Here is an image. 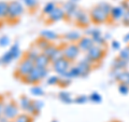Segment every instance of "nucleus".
<instances>
[{
	"mask_svg": "<svg viewBox=\"0 0 129 122\" xmlns=\"http://www.w3.org/2000/svg\"><path fill=\"white\" fill-rule=\"evenodd\" d=\"M58 99L61 101V103L66 104V105H70L72 103H74V98L72 97L71 93L67 92V91H61L58 93Z\"/></svg>",
	"mask_w": 129,
	"mask_h": 122,
	"instance_id": "21",
	"label": "nucleus"
},
{
	"mask_svg": "<svg viewBox=\"0 0 129 122\" xmlns=\"http://www.w3.org/2000/svg\"><path fill=\"white\" fill-rule=\"evenodd\" d=\"M120 6L123 7V9L125 11H129V2L128 1H123L122 3H120Z\"/></svg>",
	"mask_w": 129,
	"mask_h": 122,
	"instance_id": "46",
	"label": "nucleus"
},
{
	"mask_svg": "<svg viewBox=\"0 0 129 122\" xmlns=\"http://www.w3.org/2000/svg\"><path fill=\"white\" fill-rule=\"evenodd\" d=\"M62 19H66V14H64L62 7H59V6L56 7V9L48 16H46V23L47 24L57 23V22L62 21Z\"/></svg>",
	"mask_w": 129,
	"mask_h": 122,
	"instance_id": "12",
	"label": "nucleus"
},
{
	"mask_svg": "<svg viewBox=\"0 0 129 122\" xmlns=\"http://www.w3.org/2000/svg\"><path fill=\"white\" fill-rule=\"evenodd\" d=\"M88 99L94 104H100L102 101V96L98 92H92L90 95H88Z\"/></svg>",
	"mask_w": 129,
	"mask_h": 122,
	"instance_id": "33",
	"label": "nucleus"
},
{
	"mask_svg": "<svg viewBox=\"0 0 129 122\" xmlns=\"http://www.w3.org/2000/svg\"><path fill=\"white\" fill-rule=\"evenodd\" d=\"M111 48L114 51H120V42L117 41V40H113L111 42Z\"/></svg>",
	"mask_w": 129,
	"mask_h": 122,
	"instance_id": "43",
	"label": "nucleus"
},
{
	"mask_svg": "<svg viewBox=\"0 0 129 122\" xmlns=\"http://www.w3.org/2000/svg\"><path fill=\"white\" fill-rule=\"evenodd\" d=\"M51 122H58V121H57V120H52Z\"/></svg>",
	"mask_w": 129,
	"mask_h": 122,
	"instance_id": "51",
	"label": "nucleus"
},
{
	"mask_svg": "<svg viewBox=\"0 0 129 122\" xmlns=\"http://www.w3.org/2000/svg\"><path fill=\"white\" fill-rule=\"evenodd\" d=\"M71 66H72V62H70L69 59H67L64 57L55 63H52V68L56 72V75H58L59 77H63L66 75Z\"/></svg>",
	"mask_w": 129,
	"mask_h": 122,
	"instance_id": "9",
	"label": "nucleus"
},
{
	"mask_svg": "<svg viewBox=\"0 0 129 122\" xmlns=\"http://www.w3.org/2000/svg\"><path fill=\"white\" fill-rule=\"evenodd\" d=\"M3 107H5V101L0 97V118L3 117Z\"/></svg>",
	"mask_w": 129,
	"mask_h": 122,
	"instance_id": "45",
	"label": "nucleus"
},
{
	"mask_svg": "<svg viewBox=\"0 0 129 122\" xmlns=\"http://www.w3.org/2000/svg\"><path fill=\"white\" fill-rule=\"evenodd\" d=\"M128 63L129 62H126V60L119 58L117 56V57L114 58L112 62V69H116V70H126Z\"/></svg>",
	"mask_w": 129,
	"mask_h": 122,
	"instance_id": "20",
	"label": "nucleus"
},
{
	"mask_svg": "<svg viewBox=\"0 0 129 122\" xmlns=\"http://www.w3.org/2000/svg\"><path fill=\"white\" fill-rule=\"evenodd\" d=\"M30 93L34 96H42V95H44V90L41 87H40V85L36 84V85H32V87H31Z\"/></svg>",
	"mask_w": 129,
	"mask_h": 122,
	"instance_id": "34",
	"label": "nucleus"
},
{
	"mask_svg": "<svg viewBox=\"0 0 129 122\" xmlns=\"http://www.w3.org/2000/svg\"><path fill=\"white\" fill-rule=\"evenodd\" d=\"M32 104H34V106L36 108V111L38 112V115H40V112H41L42 108L44 106V103L42 100H39V99H32Z\"/></svg>",
	"mask_w": 129,
	"mask_h": 122,
	"instance_id": "38",
	"label": "nucleus"
},
{
	"mask_svg": "<svg viewBox=\"0 0 129 122\" xmlns=\"http://www.w3.org/2000/svg\"><path fill=\"white\" fill-rule=\"evenodd\" d=\"M122 23L124 24L125 26H128L129 27V11H126L125 12V14L122 18Z\"/></svg>",
	"mask_w": 129,
	"mask_h": 122,
	"instance_id": "44",
	"label": "nucleus"
},
{
	"mask_svg": "<svg viewBox=\"0 0 129 122\" xmlns=\"http://www.w3.org/2000/svg\"><path fill=\"white\" fill-rule=\"evenodd\" d=\"M23 5L31 11H36L39 6V0H23Z\"/></svg>",
	"mask_w": 129,
	"mask_h": 122,
	"instance_id": "32",
	"label": "nucleus"
},
{
	"mask_svg": "<svg viewBox=\"0 0 129 122\" xmlns=\"http://www.w3.org/2000/svg\"><path fill=\"white\" fill-rule=\"evenodd\" d=\"M89 16H90V21L95 25H101L110 21V15L107 14L101 8H99L98 6L92 7L89 11Z\"/></svg>",
	"mask_w": 129,
	"mask_h": 122,
	"instance_id": "4",
	"label": "nucleus"
},
{
	"mask_svg": "<svg viewBox=\"0 0 129 122\" xmlns=\"http://www.w3.org/2000/svg\"><path fill=\"white\" fill-rule=\"evenodd\" d=\"M115 80L118 81V83H124L129 85V71L128 70H122L118 72V75L116 76Z\"/></svg>",
	"mask_w": 129,
	"mask_h": 122,
	"instance_id": "25",
	"label": "nucleus"
},
{
	"mask_svg": "<svg viewBox=\"0 0 129 122\" xmlns=\"http://www.w3.org/2000/svg\"><path fill=\"white\" fill-rule=\"evenodd\" d=\"M75 66L78 67L79 72H80V77H82V78H86V77L90 74V71L92 70V64L88 62L86 58L81 59Z\"/></svg>",
	"mask_w": 129,
	"mask_h": 122,
	"instance_id": "13",
	"label": "nucleus"
},
{
	"mask_svg": "<svg viewBox=\"0 0 129 122\" xmlns=\"http://www.w3.org/2000/svg\"><path fill=\"white\" fill-rule=\"evenodd\" d=\"M52 65L51 62V58L47 57V56L44 54V53H40L37 58L35 59V66L36 67H40V68H48V66Z\"/></svg>",
	"mask_w": 129,
	"mask_h": 122,
	"instance_id": "16",
	"label": "nucleus"
},
{
	"mask_svg": "<svg viewBox=\"0 0 129 122\" xmlns=\"http://www.w3.org/2000/svg\"><path fill=\"white\" fill-rule=\"evenodd\" d=\"M63 77H67V78H69L71 80H73L75 78H78V77H80V72H79L78 67H76L75 65H74V66H71L70 69L67 71V74L64 75Z\"/></svg>",
	"mask_w": 129,
	"mask_h": 122,
	"instance_id": "30",
	"label": "nucleus"
},
{
	"mask_svg": "<svg viewBox=\"0 0 129 122\" xmlns=\"http://www.w3.org/2000/svg\"><path fill=\"white\" fill-rule=\"evenodd\" d=\"M104 56H106V49H104V47L95 44L89 51L86 52L85 58L91 64H97L101 62L104 58Z\"/></svg>",
	"mask_w": 129,
	"mask_h": 122,
	"instance_id": "5",
	"label": "nucleus"
},
{
	"mask_svg": "<svg viewBox=\"0 0 129 122\" xmlns=\"http://www.w3.org/2000/svg\"><path fill=\"white\" fill-rule=\"evenodd\" d=\"M51 43H52V42L47 41L46 39H44V38H42V37H40V36H39V38H37V40L35 41V44H34V46L37 48L39 51L43 52L47 47H50V46H51Z\"/></svg>",
	"mask_w": 129,
	"mask_h": 122,
	"instance_id": "22",
	"label": "nucleus"
},
{
	"mask_svg": "<svg viewBox=\"0 0 129 122\" xmlns=\"http://www.w3.org/2000/svg\"><path fill=\"white\" fill-rule=\"evenodd\" d=\"M97 6H98L99 8H101V9H102L104 12H106L107 14L110 15L111 10H112V7H113V6L110 5V3H108V2H106V1H101V2L97 3Z\"/></svg>",
	"mask_w": 129,
	"mask_h": 122,
	"instance_id": "37",
	"label": "nucleus"
},
{
	"mask_svg": "<svg viewBox=\"0 0 129 122\" xmlns=\"http://www.w3.org/2000/svg\"><path fill=\"white\" fill-rule=\"evenodd\" d=\"M13 60H15L14 56L9 50L6 51L5 53L0 56V62H1V65H9V64H11L12 62H13Z\"/></svg>",
	"mask_w": 129,
	"mask_h": 122,
	"instance_id": "28",
	"label": "nucleus"
},
{
	"mask_svg": "<svg viewBox=\"0 0 129 122\" xmlns=\"http://www.w3.org/2000/svg\"><path fill=\"white\" fill-rule=\"evenodd\" d=\"M40 37L46 39L47 41H50V42L57 41V40L60 38L57 32H55L54 30H51V29H44V30H42L41 32H40Z\"/></svg>",
	"mask_w": 129,
	"mask_h": 122,
	"instance_id": "17",
	"label": "nucleus"
},
{
	"mask_svg": "<svg viewBox=\"0 0 129 122\" xmlns=\"http://www.w3.org/2000/svg\"><path fill=\"white\" fill-rule=\"evenodd\" d=\"M9 51L11 52L12 54H13L14 59H18L19 57H21V55H22L21 48H19V44L17 42H15V43L12 44V46L10 47V49H9Z\"/></svg>",
	"mask_w": 129,
	"mask_h": 122,
	"instance_id": "29",
	"label": "nucleus"
},
{
	"mask_svg": "<svg viewBox=\"0 0 129 122\" xmlns=\"http://www.w3.org/2000/svg\"><path fill=\"white\" fill-rule=\"evenodd\" d=\"M56 7H57V3H56L55 1H50V2H46L45 5H44L43 9H42V14L45 15V16H48L52 12H53Z\"/></svg>",
	"mask_w": 129,
	"mask_h": 122,
	"instance_id": "26",
	"label": "nucleus"
},
{
	"mask_svg": "<svg viewBox=\"0 0 129 122\" xmlns=\"http://www.w3.org/2000/svg\"><path fill=\"white\" fill-rule=\"evenodd\" d=\"M117 90H118V92H119V94H122V95H125V96H126L128 93H129V85L124 84V83H119V84H118Z\"/></svg>",
	"mask_w": 129,
	"mask_h": 122,
	"instance_id": "39",
	"label": "nucleus"
},
{
	"mask_svg": "<svg viewBox=\"0 0 129 122\" xmlns=\"http://www.w3.org/2000/svg\"><path fill=\"white\" fill-rule=\"evenodd\" d=\"M62 51H63V56L64 58L69 59L70 62H74L80 56L81 54V50L78 46V43H67L62 47Z\"/></svg>",
	"mask_w": 129,
	"mask_h": 122,
	"instance_id": "8",
	"label": "nucleus"
},
{
	"mask_svg": "<svg viewBox=\"0 0 129 122\" xmlns=\"http://www.w3.org/2000/svg\"><path fill=\"white\" fill-rule=\"evenodd\" d=\"M82 37H83V36L81 35L79 31L71 30L69 32H67V34H64L63 39L66 40V41H68V43H78L79 40Z\"/></svg>",
	"mask_w": 129,
	"mask_h": 122,
	"instance_id": "18",
	"label": "nucleus"
},
{
	"mask_svg": "<svg viewBox=\"0 0 129 122\" xmlns=\"http://www.w3.org/2000/svg\"><path fill=\"white\" fill-rule=\"evenodd\" d=\"M125 11L123 9L122 6H113L112 7V10H111V13H110V21L113 23H117L119 21H122L123 16L125 14Z\"/></svg>",
	"mask_w": 129,
	"mask_h": 122,
	"instance_id": "14",
	"label": "nucleus"
},
{
	"mask_svg": "<svg viewBox=\"0 0 129 122\" xmlns=\"http://www.w3.org/2000/svg\"><path fill=\"white\" fill-rule=\"evenodd\" d=\"M110 122H120V121H118V120H113V121H110Z\"/></svg>",
	"mask_w": 129,
	"mask_h": 122,
	"instance_id": "49",
	"label": "nucleus"
},
{
	"mask_svg": "<svg viewBox=\"0 0 129 122\" xmlns=\"http://www.w3.org/2000/svg\"><path fill=\"white\" fill-rule=\"evenodd\" d=\"M89 100L88 99V96L87 95H79L74 98V103L75 104H79V105H82V104H85Z\"/></svg>",
	"mask_w": 129,
	"mask_h": 122,
	"instance_id": "41",
	"label": "nucleus"
},
{
	"mask_svg": "<svg viewBox=\"0 0 129 122\" xmlns=\"http://www.w3.org/2000/svg\"><path fill=\"white\" fill-rule=\"evenodd\" d=\"M70 1H73V2H75V3H76L78 1H80V0H70Z\"/></svg>",
	"mask_w": 129,
	"mask_h": 122,
	"instance_id": "48",
	"label": "nucleus"
},
{
	"mask_svg": "<svg viewBox=\"0 0 129 122\" xmlns=\"http://www.w3.org/2000/svg\"><path fill=\"white\" fill-rule=\"evenodd\" d=\"M41 53L37 48H36L35 46H32L29 50H28L25 54H24V57H26V58H28V59H31V60H34L35 62V59L37 58V56Z\"/></svg>",
	"mask_w": 129,
	"mask_h": 122,
	"instance_id": "27",
	"label": "nucleus"
},
{
	"mask_svg": "<svg viewBox=\"0 0 129 122\" xmlns=\"http://www.w3.org/2000/svg\"><path fill=\"white\" fill-rule=\"evenodd\" d=\"M19 106L15 100H10L5 103L3 107V117L8 120H15L16 117L19 115Z\"/></svg>",
	"mask_w": 129,
	"mask_h": 122,
	"instance_id": "6",
	"label": "nucleus"
},
{
	"mask_svg": "<svg viewBox=\"0 0 129 122\" xmlns=\"http://www.w3.org/2000/svg\"><path fill=\"white\" fill-rule=\"evenodd\" d=\"M31 103H32V99H30L27 95H22L21 97H19L18 101H17V104H18V106H19V109L23 110L24 112H27L28 108L30 107Z\"/></svg>",
	"mask_w": 129,
	"mask_h": 122,
	"instance_id": "19",
	"label": "nucleus"
},
{
	"mask_svg": "<svg viewBox=\"0 0 129 122\" xmlns=\"http://www.w3.org/2000/svg\"><path fill=\"white\" fill-rule=\"evenodd\" d=\"M78 46L80 48L81 52H85L86 53V52H88L95 46V42H94V40H92L90 37H88V36H83V37L79 40Z\"/></svg>",
	"mask_w": 129,
	"mask_h": 122,
	"instance_id": "15",
	"label": "nucleus"
},
{
	"mask_svg": "<svg viewBox=\"0 0 129 122\" xmlns=\"http://www.w3.org/2000/svg\"><path fill=\"white\" fill-rule=\"evenodd\" d=\"M118 57L126 60V62H129V46L120 49V51L118 53Z\"/></svg>",
	"mask_w": 129,
	"mask_h": 122,
	"instance_id": "35",
	"label": "nucleus"
},
{
	"mask_svg": "<svg viewBox=\"0 0 129 122\" xmlns=\"http://www.w3.org/2000/svg\"><path fill=\"white\" fill-rule=\"evenodd\" d=\"M25 9L24 5L18 0H12L9 1V8H8V15L6 21L10 24H15L19 21L21 16L24 14Z\"/></svg>",
	"mask_w": 129,
	"mask_h": 122,
	"instance_id": "1",
	"label": "nucleus"
},
{
	"mask_svg": "<svg viewBox=\"0 0 129 122\" xmlns=\"http://www.w3.org/2000/svg\"><path fill=\"white\" fill-rule=\"evenodd\" d=\"M74 24L78 25L82 28H87L89 27V24H90V16H89V12H86L84 10H79L76 15L74 16L73 18Z\"/></svg>",
	"mask_w": 129,
	"mask_h": 122,
	"instance_id": "10",
	"label": "nucleus"
},
{
	"mask_svg": "<svg viewBox=\"0 0 129 122\" xmlns=\"http://www.w3.org/2000/svg\"><path fill=\"white\" fill-rule=\"evenodd\" d=\"M7 122H15V121H14V120H8Z\"/></svg>",
	"mask_w": 129,
	"mask_h": 122,
	"instance_id": "50",
	"label": "nucleus"
},
{
	"mask_svg": "<svg viewBox=\"0 0 129 122\" xmlns=\"http://www.w3.org/2000/svg\"><path fill=\"white\" fill-rule=\"evenodd\" d=\"M14 121L15 122H34V117L28 115L27 112H24V113H19Z\"/></svg>",
	"mask_w": 129,
	"mask_h": 122,
	"instance_id": "31",
	"label": "nucleus"
},
{
	"mask_svg": "<svg viewBox=\"0 0 129 122\" xmlns=\"http://www.w3.org/2000/svg\"><path fill=\"white\" fill-rule=\"evenodd\" d=\"M123 41L125 43H129V32H127V34L123 37Z\"/></svg>",
	"mask_w": 129,
	"mask_h": 122,
	"instance_id": "47",
	"label": "nucleus"
},
{
	"mask_svg": "<svg viewBox=\"0 0 129 122\" xmlns=\"http://www.w3.org/2000/svg\"><path fill=\"white\" fill-rule=\"evenodd\" d=\"M60 47H61V46H56V44H54V43H51V46L47 47L45 50L42 52V53H44V54L47 56V57H50L52 59V57H53V56L58 52Z\"/></svg>",
	"mask_w": 129,
	"mask_h": 122,
	"instance_id": "24",
	"label": "nucleus"
},
{
	"mask_svg": "<svg viewBox=\"0 0 129 122\" xmlns=\"http://www.w3.org/2000/svg\"><path fill=\"white\" fill-rule=\"evenodd\" d=\"M59 79H60V77L58 75L48 76L47 78H46V84L47 85H58Z\"/></svg>",
	"mask_w": 129,
	"mask_h": 122,
	"instance_id": "36",
	"label": "nucleus"
},
{
	"mask_svg": "<svg viewBox=\"0 0 129 122\" xmlns=\"http://www.w3.org/2000/svg\"><path fill=\"white\" fill-rule=\"evenodd\" d=\"M8 8H9V1L0 0V22L6 21L8 15Z\"/></svg>",
	"mask_w": 129,
	"mask_h": 122,
	"instance_id": "23",
	"label": "nucleus"
},
{
	"mask_svg": "<svg viewBox=\"0 0 129 122\" xmlns=\"http://www.w3.org/2000/svg\"><path fill=\"white\" fill-rule=\"evenodd\" d=\"M62 9L64 11V14H66V19H73L78 11L80 10V8L75 2L68 0V1L62 3Z\"/></svg>",
	"mask_w": 129,
	"mask_h": 122,
	"instance_id": "11",
	"label": "nucleus"
},
{
	"mask_svg": "<svg viewBox=\"0 0 129 122\" xmlns=\"http://www.w3.org/2000/svg\"><path fill=\"white\" fill-rule=\"evenodd\" d=\"M11 39L8 36H1L0 37V48H6L8 46H10Z\"/></svg>",
	"mask_w": 129,
	"mask_h": 122,
	"instance_id": "42",
	"label": "nucleus"
},
{
	"mask_svg": "<svg viewBox=\"0 0 129 122\" xmlns=\"http://www.w3.org/2000/svg\"><path fill=\"white\" fill-rule=\"evenodd\" d=\"M48 77V69L47 68H40V67H36L32 69V71L30 72L28 76H26L22 81L26 84H30V85H36L39 82H41L43 79H46Z\"/></svg>",
	"mask_w": 129,
	"mask_h": 122,
	"instance_id": "2",
	"label": "nucleus"
},
{
	"mask_svg": "<svg viewBox=\"0 0 129 122\" xmlns=\"http://www.w3.org/2000/svg\"><path fill=\"white\" fill-rule=\"evenodd\" d=\"M71 82H72V80L69 79V78H67V77H60L58 85L59 87H61V88H67L68 85L71 84Z\"/></svg>",
	"mask_w": 129,
	"mask_h": 122,
	"instance_id": "40",
	"label": "nucleus"
},
{
	"mask_svg": "<svg viewBox=\"0 0 129 122\" xmlns=\"http://www.w3.org/2000/svg\"><path fill=\"white\" fill-rule=\"evenodd\" d=\"M85 34H86V36L90 37L92 40H94L95 44H97V46L104 47V44L107 42L106 36H103L101 30L97 27H87L86 30H85Z\"/></svg>",
	"mask_w": 129,
	"mask_h": 122,
	"instance_id": "7",
	"label": "nucleus"
},
{
	"mask_svg": "<svg viewBox=\"0 0 129 122\" xmlns=\"http://www.w3.org/2000/svg\"><path fill=\"white\" fill-rule=\"evenodd\" d=\"M35 68V62L31 59H28L26 57H23V59L19 62L17 68L15 70V77L18 79H24L26 76H28Z\"/></svg>",
	"mask_w": 129,
	"mask_h": 122,
	"instance_id": "3",
	"label": "nucleus"
}]
</instances>
